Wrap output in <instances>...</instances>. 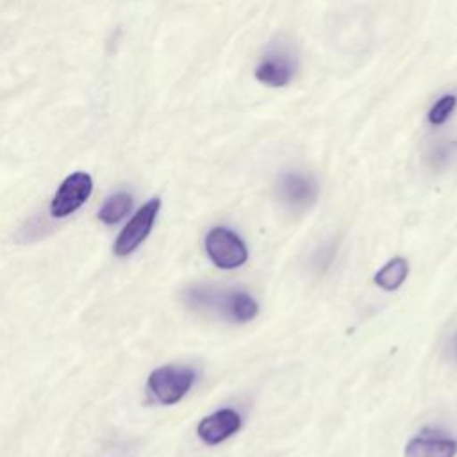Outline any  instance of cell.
<instances>
[{
    "mask_svg": "<svg viewBox=\"0 0 457 457\" xmlns=\"http://www.w3.org/2000/svg\"><path fill=\"white\" fill-rule=\"evenodd\" d=\"M453 357L457 361V337H455V343H453Z\"/></svg>",
    "mask_w": 457,
    "mask_h": 457,
    "instance_id": "14",
    "label": "cell"
},
{
    "mask_svg": "<svg viewBox=\"0 0 457 457\" xmlns=\"http://www.w3.org/2000/svg\"><path fill=\"white\" fill-rule=\"evenodd\" d=\"M159 207H161V200L152 198L143 207H139L137 212L129 220V223L121 228V232L114 241V253L118 257H125L132 253L146 239L157 218Z\"/></svg>",
    "mask_w": 457,
    "mask_h": 457,
    "instance_id": "4",
    "label": "cell"
},
{
    "mask_svg": "<svg viewBox=\"0 0 457 457\" xmlns=\"http://www.w3.org/2000/svg\"><path fill=\"white\" fill-rule=\"evenodd\" d=\"M457 443L443 436H418L405 446V457H455Z\"/></svg>",
    "mask_w": 457,
    "mask_h": 457,
    "instance_id": "8",
    "label": "cell"
},
{
    "mask_svg": "<svg viewBox=\"0 0 457 457\" xmlns=\"http://www.w3.org/2000/svg\"><path fill=\"white\" fill-rule=\"evenodd\" d=\"M407 273L409 262L402 257H395L375 273V284L384 291H395L405 282Z\"/></svg>",
    "mask_w": 457,
    "mask_h": 457,
    "instance_id": "10",
    "label": "cell"
},
{
    "mask_svg": "<svg viewBox=\"0 0 457 457\" xmlns=\"http://www.w3.org/2000/svg\"><path fill=\"white\" fill-rule=\"evenodd\" d=\"M241 427V416L234 409H220L209 416H205L198 423V436L207 445H220L236 434Z\"/></svg>",
    "mask_w": 457,
    "mask_h": 457,
    "instance_id": "7",
    "label": "cell"
},
{
    "mask_svg": "<svg viewBox=\"0 0 457 457\" xmlns=\"http://www.w3.org/2000/svg\"><path fill=\"white\" fill-rule=\"evenodd\" d=\"M130 205H132V196L129 193H116L104 202V205L98 211V218L105 225L118 223L130 211Z\"/></svg>",
    "mask_w": 457,
    "mask_h": 457,
    "instance_id": "11",
    "label": "cell"
},
{
    "mask_svg": "<svg viewBox=\"0 0 457 457\" xmlns=\"http://www.w3.org/2000/svg\"><path fill=\"white\" fill-rule=\"evenodd\" d=\"M195 382V371L187 366H161L148 377L150 395L162 405L177 403Z\"/></svg>",
    "mask_w": 457,
    "mask_h": 457,
    "instance_id": "2",
    "label": "cell"
},
{
    "mask_svg": "<svg viewBox=\"0 0 457 457\" xmlns=\"http://www.w3.org/2000/svg\"><path fill=\"white\" fill-rule=\"evenodd\" d=\"M455 152H457V145L455 143H452V141H437L430 148V152H428V162L436 170L445 168L452 161Z\"/></svg>",
    "mask_w": 457,
    "mask_h": 457,
    "instance_id": "13",
    "label": "cell"
},
{
    "mask_svg": "<svg viewBox=\"0 0 457 457\" xmlns=\"http://www.w3.org/2000/svg\"><path fill=\"white\" fill-rule=\"evenodd\" d=\"M255 79L266 86L282 87L293 79V64L286 55H268L257 66Z\"/></svg>",
    "mask_w": 457,
    "mask_h": 457,
    "instance_id": "9",
    "label": "cell"
},
{
    "mask_svg": "<svg viewBox=\"0 0 457 457\" xmlns=\"http://www.w3.org/2000/svg\"><path fill=\"white\" fill-rule=\"evenodd\" d=\"M278 200L289 207L291 211H303L314 204L318 198V184L312 177L298 173V171H287L282 173L277 184Z\"/></svg>",
    "mask_w": 457,
    "mask_h": 457,
    "instance_id": "6",
    "label": "cell"
},
{
    "mask_svg": "<svg viewBox=\"0 0 457 457\" xmlns=\"http://www.w3.org/2000/svg\"><path fill=\"white\" fill-rule=\"evenodd\" d=\"M455 104H457V96H455V95H443V96L432 105V109H430V112H428V121H430L432 125H441V123H445V121L450 118V114L453 112Z\"/></svg>",
    "mask_w": 457,
    "mask_h": 457,
    "instance_id": "12",
    "label": "cell"
},
{
    "mask_svg": "<svg viewBox=\"0 0 457 457\" xmlns=\"http://www.w3.org/2000/svg\"><path fill=\"white\" fill-rule=\"evenodd\" d=\"M205 252L211 262L221 270L239 268L248 259V250L243 239L225 227H214L207 232Z\"/></svg>",
    "mask_w": 457,
    "mask_h": 457,
    "instance_id": "3",
    "label": "cell"
},
{
    "mask_svg": "<svg viewBox=\"0 0 457 457\" xmlns=\"http://www.w3.org/2000/svg\"><path fill=\"white\" fill-rule=\"evenodd\" d=\"M186 302L193 309L216 311L223 318L246 323L259 312L257 302L246 291H221L211 286H196L186 291Z\"/></svg>",
    "mask_w": 457,
    "mask_h": 457,
    "instance_id": "1",
    "label": "cell"
},
{
    "mask_svg": "<svg viewBox=\"0 0 457 457\" xmlns=\"http://www.w3.org/2000/svg\"><path fill=\"white\" fill-rule=\"evenodd\" d=\"M93 180L87 173L75 171L68 175L50 202V214L54 218H64L75 212L89 198Z\"/></svg>",
    "mask_w": 457,
    "mask_h": 457,
    "instance_id": "5",
    "label": "cell"
}]
</instances>
